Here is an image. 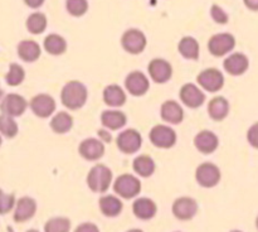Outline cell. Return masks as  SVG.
<instances>
[{"label": "cell", "mask_w": 258, "mask_h": 232, "mask_svg": "<svg viewBox=\"0 0 258 232\" xmlns=\"http://www.w3.org/2000/svg\"><path fill=\"white\" fill-rule=\"evenodd\" d=\"M88 90L80 81H70L60 91V101L64 107L70 110H78L87 102Z\"/></svg>", "instance_id": "obj_1"}, {"label": "cell", "mask_w": 258, "mask_h": 232, "mask_svg": "<svg viewBox=\"0 0 258 232\" xmlns=\"http://www.w3.org/2000/svg\"><path fill=\"white\" fill-rule=\"evenodd\" d=\"M86 182L93 193H105L112 183V171L105 164H96L88 171Z\"/></svg>", "instance_id": "obj_2"}, {"label": "cell", "mask_w": 258, "mask_h": 232, "mask_svg": "<svg viewBox=\"0 0 258 232\" xmlns=\"http://www.w3.org/2000/svg\"><path fill=\"white\" fill-rule=\"evenodd\" d=\"M113 191L120 198H136L141 192V182L133 174H121L113 183Z\"/></svg>", "instance_id": "obj_3"}, {"label": "cell", "mask_w": 258, "mask_h": 232, "mask_svg": "<svg viewBox=\"0 0 258 232\" xmlns=\"http://www.w3.org/2000/svg\"><path fill=\"white\" fill-rule=\"evenodd\" d=\"M148 39L140 29L131 28L127 29L121 37V45L130 54H140L145 50Z\"/></svg>", "instance_id": "obj_4"}, {"label": "cell", "mask_w": 258, "mask_h": 232, "mask_svg": "<svg viewBox=\"0 0 258 232\" xmlns=\"http://www.w3.org/2000/svg\"><path fill=\"white\" fill-rule=\"evenodd\" d=\"M222 173L221 169L213 163L201 164L196 170V181L203 188H213V187L218 186L221 182Z\"/></svg>", "instance_id": "obj_5"}, {"label": "cell", "mask_w": 258, "mask_h": 232, "mask_svg": "<svg viewBox=\"0 0 258 232\" xmlns=\"http://www.w3.org/2000/svg\"><path fill=\"white\" fill-rule=\"evenodd\" d=\"M151 144L156 148L170 149L176 144V133L173 128L166 125H155L149 133Z\"/></svg>", "instance_id": "obj_6"}, {"label": "cell", "mask_w": 258, "mask_h": 232, "mask_svg": "<svg viewBox=\"0 0 258 232\" xmlns=\"http://www.w3.org/2000/svg\"><path fill=\"white\" fill-rule=\"evenodd\" d=\"M236 47V38L231 33H218L208 40V50L214 57H223Z\"/></svg>", "instance_id": "obj_7"}, {"label": "cell", "mask_w": 258, "mask_h": 232, "mask_svg": "<svg viewBox=\"0 0 258 232\" xmlns=\"http://www.w3.org/2000/svg\"><path fill=\"white\" fill-rule=\"evenodd\" d=\"M198 211V202L191 197H179L171 206V212L179 221H190L197 216Z\"/></svg>", "instance_id": "obj_8"}, {"label": "cell", "mask_w": 258, "mask_h": 232, "mask_svg": "<svg viewBox=\"0 0 258 232\" xmlns=\"http://www.w3.org/2000/svg\"><path fill=\"white\" fill-rule=\"evenodd\" d=\"M197 82L201 88L208 92H218L224 86V76L217 68H207L199 73Z\"/></svg>", "instance_id": "obj_9"}, {"label": "cell", "mask_w": 258, "mask_h": 232, "mask_svg": "<svg viewBox=\"0 0 258 232\" xmlns=\"http://www.w3.org/2000/svg\"><path fill=\"white\" fill-rule=\"evenodd\" d=\"M141 144H143L141 134L135 129H126L116 138V145L118 150L125 154H135L136 151L140 150Z\"/></svg>", "instance_id": "obj_10"}, {"label": "cell", "mask_w": 258, "mask_h": 232, "mask_svg": "<svg viewBox=\"0 0 258 232\" xmlns=\"http://www.w3.org/2000/svg\"><path fill=\"white\" fill-rule=\"evenodd\" d=\"M28 106L29 105L23 96L18 95V93H8L0 102V111L4 115L18 118L25 112Z\"/></svg>", "instance_id": "obj_11"}, {"label": "cell", "mask_w": 258, "mask_h": 232, "mask_svg": "<svg viewBox=\"0 0 258 232\" xmlns=\"http://www.w3.org/2000/svg\"><path fill=\"white\" fill-rule=\"evenodd\" d=\"M29 107L35 116L40 119H47L52 116V113L55 111V101L50 95L39 93L30 100Z\"/></svg>", "instance_id": "obj_12"}, {"label": "cell", "mask_w": 258, "mask_h": 232, "mask_svg": "<svg viewBox=\"0 0 258 232\" xmlns=\"http://www.w3.org/2000/svg\"><path fill=\"white\" fill-rule=\"evenodd\" d=\"M148 71L151 80L156 83H166L173 76V67L168 61L163 58H154L149 63Z\"/></svg>", "instance_id": "obj_13"}, {"label": "cell", "mask_w": 258, "mask_h": 232, "mask_svg": "<svg viewBox=\"0 0 258 232\" xmlns=\"http://www.w3.org/2000/svg\"><path fill=\"white\" fill-rule=\"evenodd\" d=\"M179 97L181 102L189 108H198L206 101V95L203 91L194 83H185L179 91Z\"/></svg>", "instance_id": "obj_14"}, {"label": "cell", "mask_w": 258, "mask_h": 232, "mask_svg": "<svg viewBox=\"0 0 258 232\" xmlns=\"http://www.w3.org/2000/svg\"><path fill=\"white\" fill-rule=\"evenodd\" d=\"M78 153L83 159L88 161H96L105 154L103 141L96 138H87L78 146Z\"/></svg>", "instance_id": "obj_15"}, {"label": "cell", "mask_w": 258, "mask_h": 232, "mask_svg": "<svg viewBox=\"0 0 258 232\" xmlns=\"http://www.w3.org/2000/svg\"><path fill=\"white\" fill-rule=\"evenodd\" d=\"M125 87L127 92L133 96H144L150 88L149 78L140 71H134L128 73L125 80Z\"/></svg>", "instance_id": "obj_16"}, {"label": "cell", "mask_w": 258, "mask_h": 232, "mask_svg": "<svg viewBox=\"0 0 258 232\" xmlns=\"http://www.w3.org/2000/svg\"><path fill=\"white\" fill-rule=\"evenodd\" d=\"M37 202L35 199H33L32 197H22L17 201L15 204V211H14V221L18 223H23V222H27L29 219H32L33 217L37 213Z\"/></svg>", "instance_id": "obj_17"}, {"label": "cell", "mask_w": 258, "mask_h": 232, "mask_svg": "<svg viewBox=\"0 0 258 232\" xmlns=\"http://www.w3.org/2000/svg\"><path fill=\"white\" fill-rule=\"evenodd\" d=\"M223 67L231 76H242L249 68V60L244 53L236 52L224 60Z\"/></svg>", "instance_id": "obj_18"}, {"label": "cell", "mask_w": 258, "mask_h": 232, "mask_svg": "<svg viewBox=\"0 0 258 232\" xmlns=\"http://www.w3.org/2000/svg\"><path fill=\"white\" fill-rule=\"evenodd\" d=\"M133 213L141 221L153 219L158 213V206L153 199L148 197H139L133 203Z\"/></svg>", "instance_id": "obj_19"}, {"label": "cell", "mask_w": 258, "mask_h": 232, "mask_svg": "<svg viewBox=\"0 0 258 232\" xmlns=\"http://www.w3.org/2000/svg\"><path fill=\"white\" fill-rule=\"evenodd\" d=\"M194 145L202 154H212L218 149L219 139L213 131L202 130L194 138Z\"/></svg>", "instance_id": "obj_20"}, {"label": "cell", "mask_w": 258, "mask_h": 232, "mask_svg": "<svg viewBox=\"0 0 258 232\" xmlns=\"http://www.w3.org/2000/svg\"><path fill=\"white\" fill-rule=\"evenodd\" d=\"M98 208L101 213L108 218L120 216L123 209V203L118 196H112V194H106L101 197L98 201Z\"/></svg>", "instance_id": "obj_21"}, {"label": "cell", "mask_w": 258, "mask_h": 232, "mask_svg": "<svg viewBox=\"0 0 258 232\" xmlns=\"http://www.w3.org/2000/svg\"><path fill=\"white\" fill-rule=\"evenodd\" d=\"M160 115L164 121L173 125H178L184 119V110L180 103L174 100H168L161 105Z\"/></svg>", "instance_id": "obj_22"}, {"label": "cell", "mask_w": 258, "mask_h": 232, "mask_svg": "<svg viewBox=\"0 0 258 232\" xmlns=\"http://www.w3.org/2000/svg\"><path fill=\"white\" fill-rule=\"evenodd\" d=\"M17 52L20 60L27 63H32L39 60L42 49H40V45L35 40L25 39L18 44Z\"/></svg>", "instance_id": "obj_23"}, {"label": "cell", "mask_w": 258, "mask_h": 232, "mask_svg": "<svg viewBox=\"0 0 258 232\" xmlns=\"http://www.w3.org/2000/svg\"><path fill=\"white\" fill-rule=\"evenodd\" d=\"M231 111V105L226 97L217 96L212 98L208 103V113L214 121H222L229 115Z\"/></svg>", "instance_id": "obj_24"}, {"label": "cell", "mask_w": 258, "mask_h": 232, "mask_svg": "<svg viewBox=\"0 0 258 232\" xmlns=\"http://www.w3.org/2000/svg\"><path fill=\"white\" fill-rule=\"evenodd\" d=\"M127 123V118L120 110H105L101 113V124L108 130H118Z\"/></svg>", "instance_id": "obj_25"}, {"label": "cell", "mask_w": 258, "mask_h": 232, "mask_svg": "<svg viewBox=\"0 0 258 232\" xmlns=\"http://www.w3.org/2000/svg\"><path fill=\"white\" fill-rule=\"evenodd\" d=\"M103 102L110 107H120L125 105L126 93L118 85H108L106 86L102 93Z\"/></svg>", "instance_id": "obj_26"}, {"label": "cell", "mask_w": 258, "mask_h": 232, "mask_svg": "<svg viewBox=\"0 0 258 232\" xmlns=\"http://www.w3.org/2000/svg\"><path fill=\"white\" fill-rule=\"evenodd\" d=\"M133 168L138 176L144 177V178H149V177H151L155 173L156 164L151 156L143 154V155H139L134 159Z\"/></svg>", "instance_id": "obj_27"}, {"label": "cell", "mask_w": 258, "mask_h": 232, "mask_svg": "<svg viewBox=\"0 0 258 232\" xmlns=\"http://www.w3.org/2000/svg\"><path fill=\"white\" fill-rule=\"evenodd\" d=\"M43 47H44L45 52L49 53V54L60 55L67 50V40L62 35L52 33L44 38Z\"/></svg>", "instance_id": "obj_28"}, {"label": "cell", "mask_w": 258, "mask_h": 232, "mask_svg": "<svg viewBox=\"0 0 258 232\" xmlns=\"http://www.w3.org/2000/svg\"><path fill=\"white\" fill-rule=\"evenodd\" d=\"M178 50L185 60L197 61L199 58V43L193 37H183L178 44Z\"/></svg>", "instance_id": "obj_29"}, {"label": "cell", "mask_w": 258, "mask_h": 232, "mask_svg": "<svg viewBox=\"0 0 258 232\" xmlns=\"http://www.w3.org/2000/svg\"><path fill=\"white\" fill-rule=\"evenodd\" d=\"M73 126V118L66 111L57 112L50 120V129L55 134H66L71 131Z\"/></svg>", "instance_id": "obj_30"}, {"label": "cell", "mask_w": 258, "mask_h": 232, "mask_svg": "<svg viewBox=\"0 0 258 232\" xmlns=\"http://www.w3.org/2000/svg\"><path fill=\"white\" fill-rule=\"evenodd\" d=\"M48 20L45 14L39 12H35L33 14H30L28 17L27 22H25V25H27L28 32L32 33V34H42L45 29H47Z\"/></svg>", "instance_id": "obj_31"}, {"label": "cell", "mask_w": 258, "mask_h": 232, "mask_svg": "<svg viewBox=\"0 0 258 232\" xmlns=\"http://www.w3.org/2000/svg\"><path fill=\"white\" fill-rule=\"evenodd\" d=\"M71 219L67 217H53L44 223V232H70Z\"/></svg>", "instance_id": "obj_32"}, {"label": "cell", "mask_w": 258, "mask_h": 232, "mask_svg": "<svg viewBox=\"0 0 258 232\" xmlns=\"http://www.w3.org/2000/svg\"><path fill=\"white\" fill-rule=\"evenodd\" d=\"M18 131H19V128H18V124L14 118L2 113L0 115V134L4 135L5 138L12 139L17 136Z\"/></svg>", "instance_id": "obj_33"}, {"label": "cell", "mask_w": 258, "mask_h": 232, "mask_svg": "<svg viewBox=\"0 0 258 232\" xmlns=\"http://www.w3.org/2000/svg\"><path fill=\"white\" fill-rule=\"evenodd\" d=\"M25 78V71L18 63H10L9 65V72L5 75V82L9 86H19L20 83L24 81Z\"/></svg>", "instance_id": "obj_34"}, {"label": "cell", "mask_w": 258, "mask_h": 232, "mask_svg": "<svg viewBox=\"0 0 258 232\" xmlns=\"http://www.w3.org/2000/svg\"><path fill=\"white\" fill-rule=\"evenodd\" d=\"M66 9L72 17H83L88 10L87 0H66Z\"/></svg>", "instance_id": "obj_35"}, {"label": "cell", "mask_w": 258, "mask_h": 232, "mask_svg": "<svg viewBox=\"0 0 258 232\" xmlns=\"http://www.w3.org/2000/svg\"><path fill=\"white\" fill-rule=\"evenodd\" d=\"M17 204L15 202V196L12 193H5L0 189V214H7L14 208Z\"/></svg>", "instance_id": "obj_36"}, {"label": "cell", "mask_w": 258, "mask_h": 232, "mask_svg": "<svg viewBox=\"0 0 258 232\" xmlns=\"http://www.w3.org/2000/svg\"><path fill=\"white\" fill-rule=\"evenodd\" d=\"M211 17H212V19H213L216 23H218V24H227L229 20L228 14L224 12L223 8H221L219 5H217V4L212 5Z\"/></svg>", "instance_id": "obj_37"}, {"label": "cell", "mask_w": 258, "mask_h": 232, "mask_svg": "<svg viewBox=\"0 0 258 232\" xmlns=\"http://www.w3.org/2000/svg\"><path fill=\"white\" fill-rule=\"evenodd\" d=\"M247 141L252 148L258 149V121L254 123L247 131Z\"/></svg>", "instance_id": "obj_38"}, {"label": "cell", "mask_w": 258, "mask_h": 232, "mask_svg": "<svg viewBox=\"0 0 258 232\" xmlns=\"http://www.w3.org/2000/svg\"><path fill=\"white\" fill-rule=\"evenodd\" d=\"M73 232H100V228L93 222H83V223L78 224Z\"/></svg>", "instance_id": "obj_39"}, {"label": "cell", "mask_w": 258, "mask_h": 232, "mask_svg": "<svg viewBox=\"0 0 258 232\" xmlns=\"http://www.w3.org/2000/svg\"><path fill=\"white\" fill-rule=\"evenodd\" d=\"M23 2L25 3L27 7L32 8V9H38V8H40L44 4L45 0H23Z\"/></svg>", "instance_id": "obj_40"}, {"label": "cell", "mask_w": 258, "mask_h": 232, "mask_svg": "<svg viewBox=\"0 0 258 232\" xmlns=\"http://www.w3.org/2000/svg\"><path fill=\"white\" fill-rule=\"evenodd\" d=\"M243 3L247 9L252 10V12H258V0H243Z\"/></svg>", "instance_id": "obj_41"}, {"label": "cell", "mask_w": 258, "mask_h": 232, "mask_svg": "<svg viewBox=\"0 0 258 232\" xmlns=\"http://www.w3.org/2000/svg\"><path fill=\"white\" fill-rule=\"evenodd\" d=\"M98 135H103L102 138L105 139L106 141H111V135H108V133H106V131L100 130V131H98Z\"/></svg>", "instance_id": "obj_42"}, {"label": "cell", "mask_w": 258, "mask_h": 232, "mask_svg": "<svg viewBox=\"0 0 258 232\" xmlns=\"http://www.w3.org/2000/svg\"><path fill=\"white\" fill-rule=\"evenodd\" d=\"M126 232H144L143 229H140V228H131V229H128V231H126Z\"/></svg>", "instance_id": "obj_43"}, {"label": "cell", "mask_w": 258, "mask_h": 232, "mask_svg": "<svg viewBox=\"0 0 258 232\" xmlns=\"http://www.w3.org/2000/svg\"><path fill=\"white\" fill-rule=\"evenodd\" d=\"M27 232H39V231H38V229H34V228H32V229H28Z\"/></svg>", "instance_id": "obj_44"}, {"label": "cell", "mask_w": 258, "mask_h": 232, "mask_svg": "<svg viewBox=\"0 0 258 232\" xmlns=\"http://www.w3.org/2000/svg\"><path fill=\"white\" fill-rule=\"evenodd\" d=\"M256 228H257V231H258V216L256 217Z\"/></svg>", "instance_id": "obj_45"}, {"label": "cell", "mask_w": 258, "mask_h": 232, "mask_svg": "<svg viewBox=\"0 0 258 232\" xmlns=\"http://www.w3.org/2000/svg\"><path fill=\"white\" fill-rule=\"evenodd\" d=\"M2 96H3V91H2V87H0V100H2Z\"/></svg>", "instance_id": "obj_46"}, {"label": "cell", "mask_w": 258, "mask_h": 232, "mask_svg": "<svg viewBox=\"0 0 258 232\" xmlns=\"http://www.w3.org/2000/svg\"><path fill=\"white\" fill-rule=\"evenodd\" d=\"M231 232H243V231H239V229H233V231H231Z\"/></svg>", "instance_id": "obj_47"}, {"label": "cell", "mask_w": 258, "mask_h": 232, "mask_svg": "<svg viewBox=\"0 0 258 232\" xmlns=\"http://www.w3.org/2000/svg\"><path fill=\"white\" fill-rule=\"evenodd\" d=\"M0 146H2V136H0Z\"/></svg>", "instance_id": "obj_48"}, {"label": "cell", "mask_w": 258, "mask_h": 232, "mask_svg": "<svg viewBox=\"0 0 258 232\" xmlns=\"http://www.w3.org/2000/svg\"><path fill=\"white\" fill-rule=\"evenodd\" d=\"M176 232H178V231H176Z\"/></svg>", "instance_id": "obj_49"}]
</instances>
